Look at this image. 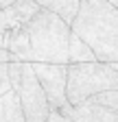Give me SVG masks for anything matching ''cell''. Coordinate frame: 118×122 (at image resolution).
I'll return each instance as SVG.
<instances>
[{
  "label": "cell",
  "instance_id": "52a82bcc",
  "mask_svg": "<svg viewBox=\"0 0 118 122\" xmlns=\"http://www.w3.org/2000/svg\"><path fill=\"white\" fill-rule=\"evenodd\" d=\"M37 9H39V5L35 0H16L9 7H2L0 9V33L22 26L37 13Z\"/></svg>",
  "mask_w": 118,
  "mask_h": 122
},
{
  "label": "cell",
  "instance_id": "9a60e30c",
  "mask_svg": "<svg viewBox=\"0 0 118 122\" xmlns=\"http://www.w3.org/2000/svg\"><path fill=\"white\" fill-rule=\"evenodd\" d=\"M11 2H16V0H0V7H9Z\"/></svg>",
  "mask_w": 118,
  "mask_h": 122
},
{
  "label": "cell",
  "instance_id": "5bb4252c",
  "mask_svg": "<svg viewBox=\"0 0 118 122\" xmlns=\"http://www.w3.org/2000/svg\"><path fill=\"white\" fill-rule=\"evenodd\" d=\"M0 61H18V59H16V55H13L11 50L0 48Z\"/></svg>",
  "mask_w": 118,
  "mask_h": 122
},
{
  "label": "cell",
  "instance_id": "2e32d148",
  "mask_svg": "<svg viewBox=\"0 0 118 122\" xmlns=\"http://www.w3.org/2000/svg\"><path fill=\"white\" fill-rule=\"evenodd\" d=\"M109 2H112V5H114V7L118 9V0H109Z\"/></svg>",
  "mask_w": 118,
  "mask_h": 122
},
{
  "label": "cell",
  "instance_id": "30bf717a",
  "mask_svg": "<svg viewBox=\"0 0 118 122\" xmlns=\"http://www.w3.org/2000/svg\"><path fill=\"white\" fill-rule=\"evenodd\" d=\"M81 61H96L92 48L87 46L77 33L68 35V63H81Z\"/></svg>",
  "mask_w": 118,
  "mask_h": 122
},
{
  "label": "cell",
  "instance_id": "e0dca14e",
  "mask_svg": "<svg viewBox=\"0 0 118 122\" xmlns=\"http://www.w3.org/2000/svg\"><path fill=\"white\" fill-rule=\"evenodd\" d=\"M83 2H98V0H83Z\"/></svg>",
  "mask_w": 118,
  "mask_h": 122
},
{
  "label": "cell",
  "instance_id": "6da1fadb",
  "mask_svg": "<svg viewBox=\"0 0 118 122\" xmlns=\"http://www.w3.org/2000/svg\"><path fill=\"white\" fill-rule=\"evenodd\" d=\"M70 30L92 48L96 61H118V9L109 0H81Z\"/></svg>",
  "mask_w": 118,
  "mask_h": 122
},
{
  "label": "cell",
  "instance_id": "277c9868",
  "mask_svg": "<svg viewBox=\"0 0 118 122\" xmlns=\"http://www.w3.org/2000/svg\"><path fill=\"white\" fill-rule=\"evenodd\" d=\"M22 113L26 122H46L50 116V105L46 100L42 85L37 83V76L31 68V61H22V70H20V85L16 89Z\"/></svg>",
  "mask_w": 118,
  "mask_h": 122
},
{
  "label": "cell",
  "instance_id": "ba28073f",
  "mask_svg": "<svg viewBox=\"0 0 118 122\" xmlns=\"http://www.w3.org/2000/svg\"><path fill=\"white\" fill-rule=\"evenodd\" d=\"M0 122H26L18 94L13 89L0 94Z\"/></svg>",
  "mask_w": 118,
  "mask_h": 122
},
{
  "label": "cell",
  "instance_id": "ac0fdd59",
  "mask_svg": "<svg viewBox=\"0 0 118 122\" xmlns=\"http://www.w3.org/2000/svg\"><path fill=\"white\" fill-rule=\"evenodd\" d=\"M0 9H2V7H0Z\"/></svg>",
  "mask_w": 118,
  "mask_h": 122
},
{
  "label": "cell",
  "instance_id": "7a4b0ae2",
  "mask_svg": "<svg viewBox=\"0 0 118 122\" xmlns=\"http://www.w3.org/2000/svg\"><path fill=\"white\" fill-rule=\"evenodd\" d=\"M28 37V61L44 63H68V35L70 24H66L57 13L48 9H37L28 22H24Z\"/></svg>",
  "mask_w": 118,
  "mask_h": 122
},
{
  "label": "cell",
  "instance_id": "8fae6325",
  "mask_svg": "<svg viewBox=\"0 0 118 122\" xmlns=\"http://www.w3.org/2000/svg\"><path fill=\"white\" fill-rule=\"evenodd\" d=\"M87 100L98 102V105H105L109 109L118 111V89H105V92H98V94H92Z\"/></svg>",
  "mask_w": 118,
  "mask_h": 122
},
{
  "label": "cell",
  "instance_id": "9c48e42d",
  "mask_svg": "<svg viewBox=\"0 0 118 122\" xmlns=\"http://www.w3.org/2000/svg\"><path fill=\"white\" fill-rule=\"evenodd\" d=\"M42 9H48L53 13H57L66 24H70L75 20V15L79 11V2L81 0H35Z\"/></svg>",
  "mask_w": 118,
  "mask_h": 122
},
{
  "label": "cell",
  "instance_id": "5b68a950",
  "mask_svg": "<svg viewBox=\"0 0 118 122\" xmlns=\"http://www.w3.org/2000/svg\"><path fill=\"white\" fill-rule=\"evenodd\" d=\"M37 83L42 85L46 100L50 105V111H59L68 105L66 96V74H68V63H44V61H33L31 63Z\"/></svg>",
  "mask_w": 118,
  "mask_h": 122
},
{
  "label": "cell",
  "instance_id": "7c38bea8",
  "mask_svg": "<svg viewBox=\"0 0 118 122\" xmlns=\"http://www.w3.org/2000/svg\"><path fill=\"white\" fill-rule=\"evenodd\" d=\"M9 61H0V94L5 92H11V81H9Z\"/></svg>",
  "mask_w": 118,
  "mask_h": 122
},
{
  "label": "cell",
  "instance_id": "8992f818",
  "mask_svg": "<svg viewBox=\"0 0 118 122\" xmlns=\"http://www.w3.org/2000/svg\"><path fill=\"white\" fill-rule=\"evenodd\" d=\"M57 113L70 118L72 122H118V111L109 109L105 105L92 102V100H83V102H77V105L68 102Z\"/></svg>",
  "mask_w": 118,
  "mask_h": 122
},
{
  "label": "cell",
  "instance_id": "3957f363",
  "mask_svg": "<svg viewBox=\"0 0 118 122\" xmlns=\"http://www.w3.org/2000/svg\"><path fill=\"white\" fill-rule=\"evenodd\" d=\"M118 89V61H81L68 63L66 96L70 105L87 100L92 94Z\"/></svg>",
  "mask_w": 118,
  "mask_h": 122
},
{
  "label": "cell",
  "instance_id": "4fadbf2b",
  "mask_svg": "<svg viewBox=\"0 0 118 122\" xmlns=\"http://www.w3.org/2000/svg\"><path fill=\"white\" fill-rule=\"evenodd\" d=\"M46 122H72L70 118L61 116V113H57V111H50V116L46 118Z\"/></svg>",
  "mask_w": 118,
  "mask_h": 122
}]
</instances>
